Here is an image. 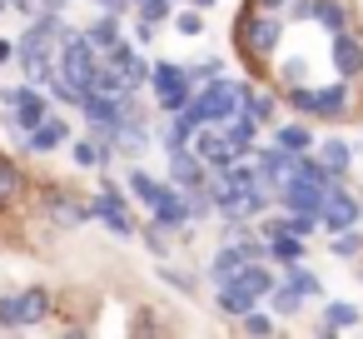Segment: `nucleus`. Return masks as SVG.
Masks as SVG:
<instances>
[{
    "label": "nucleus",
    "instance_id": "obj_27",
    "mask_svg": "<svg viewBox=\"0 0 363 339\" xmlns=\"http://www.w3.org/2000/svg\"><path fill=\"white\" fill-rule=\"evenodd\" d=\"M75 165L100 170V165H105V140H80V145H75Z\"/></svg>",
    "mask_w": 363,
    "mask_h": 339
},
{
    "label": "nucleus",
    "instance_id": "obj_32",
    "mask_svg": "<svg viewBox=\"0 0 363 339\" xmlns=\"http://www.w3.org/2000/svg\"><path fill=\"white\" fill-rule=\"evenodd\" d=\"M160 279H164V284H174V289H179V294H194V289H199V284H194V279H189V274H179V269H169V264H164V269H160Z\"/></svg>",
    "mask_w": 363,
    "mask_h": 339
},
{
    "label": "nucleus",
    "instance_id": "obj_7",
    "mask_svg": "<svg viewBox=\"0 0 363 339\" xmlns=\"http://www.w3.org/2000/svg\"><path fill=\"white\" fill-rule=\"evenodd\" d=\"M328 230H353V220H358V200H348L338 185H328L323 190V200H318V210H313Z\"/></svg>",
    "mask_w": 363,
    "mask_h": 339
},
{
    "label": "nucleus",
    "instance_id": "obj_37",
    "mask_svg": "<svg viewBox=\"0 0 363 339\" xmlns=\"http://www.w3.org/2000/svg\"><path fill=\"white\" fill-rule=\"evenodd\" d=\"M16 185H21V175H16L11 165H0V200H11V195H16Z\"/></svg>",
    "mask_w": 363,
    "mask_h": 339
},
{
    "label": "nucleus",
    "instance_id": "obj_47",
    "mask_svg": "<svg viewBox=\"0 0 363 339\" xmlns=\"http://www.w3.org/2000/svg\"><path fill=\"white\" fill-rule=\"evenodd\" d=\"M169 6H174V0H169Z\"/></svg>",
    "mask_w": 363,
    "mask_h": 339
},
{
    "label": "nucleus",
    "instance_id": "obj_42",
    "mask_svg": "<svg viewBox=\"0 0 363 339\" xmlns=\"http://www.w3.org/2000/svg\"><path fill=\"white\" fill-rule=\"evenodd\" d=\"M284 0H249V11H279Z\"/></svg>",
    "mask_w": 363,
    "mask_h": 339
},
{
    "label": "nucleus",
    "instance_id": "obj_4",
    "mask_svg": "<svg viewBox=\"0 0 363 339\" xmlns=\"http://www.w3.org/2000/svg\"><path fill=\"white\" fill-rule=\"evenodd\" d=\"M184 145H189V155H194L204 170H209V165H214V170H224L229 160H239V155H234V145H229L224 135H214V130H199V125L189 130V140H184Z\"/></svg>",
    "mask_w": 363,
    "mask_h": 339
},
{
    "label": "nucleus",
    "instance_id": "obj_16",
    "mask_svg": "<svg viewBox=\"0 0 363 339\" xmlns=\"http://www.w3.org/2000/svg\"><path fill=\"white\" fill-rule=\"evenodd\" d=\"M229 284H234V289H244L249 299H259V294H269V289H274V274H269V269H259L254 259H244V264L234 269V279H229Z\"/></svg>",
    "mask_w": 363,
    "mask_h": 339
},
{
    "label": "nucleus",
    "instance_id": "obj_31",
    "mask_svg": "<svg viewBox=\"0 0 363 339\" xmlns=\"http://www.w3.org/2000/svg\"><path fill=\"white\" fill-rule=\"evenodd\" d=\"M269 299H274V314H294V309H298V299H303V294H298V289H289V284H284V289H269Z\"/></svg>",
    "mask_w": 363,
    "mask_h": 339
},
{
    "label": "nucleus",
    "instance_id": "obj_30",
    "mask_svg": "<svg viewBox=\"0 0 363 339\" xmlns=\"http://www.w3.org/2000/svg\"><path fill=\"white\" fill-rule=\"evenodd\" d=\"M289 289H298V294H318V279L308 274V269H298V259L289 264Z\"/></svg>",
    "mask_w": 363,
    "mask_h": 339
},
{
    "label": "nucleus",
    "instance_id": "obj_41",
    "mask_svg": "<svg viewBox=\"0 0 363 339\" xmlns=\"http://www.w3.org/2000/svg\"><path fill=\"white\" fill-rule=\"evenodd\" d=\"M145 244H150L155 254H164V249H169V240L160 235V225H150V230H145Z\"/></svg>",
    "mask_w": 363,
    "mask_h": 339
},
{
    "label": "nucleus",
    "instance_id": "obj_40",
    "mask_svg": "<svg viewBox=\"0 0 363 339\" xmlns=\"http://www.w3.org/2000/svg\"><path fill=\"white\" fill-rule=\"evenodd\" d=\"M279 80H284V85H298V80H303V60H289V65L279 70Z\"/></svg>",
    "mask_w": 363,
    "mask_h": 339
},
{
    "label": "nucleus",
    "instance_id": "obj_9",
    "mask_svg": "<svg viewBox=\"0 0 363 339\" xmlns=\"http://www.w3.org/2000/svg\"><path fill=\"white\" fill-rule=\"evenodd\" d=\"M318 200H323V185H313V180H303V175H289V180L279 185V205H284V210L313 215V210H318Z\"/></svg>",
    "mask_w": 363,
    "mask_h": 339
},
{
    "label": "nucleus",
    "instance_id": "obj_33",
    "mask_svg": "<svg viewBox=\"0 0 363 339\" xmlns=\"http://www.w3.org/2000/svg\"><path fill=\"white\" fill-rule=\"evenodd\" d=\"M214 75H219V60H199L194 70H184V80H189V85H199V80H214Z\"/></svg>",
    "mask_w": 363,
    "mask_h": 339
},
{
    "label": "nucleus",
    "instance_id": "obj_46",
    "mask_svg": "<svg viewBox=\"0 0 363 339\" xmlns=\"http://www.w3.org/2000/svg\"><path fill=\"white\" fill-rule=\"evenodd\" d=\"M6 6H16V11H30V0H6Z\"/></svg>",
    "mask_w": 363,
    "mask_h": 339
},
{
    "label": "nucleus",
    "instance_id": "obj_2",
    "mask_svg": "<svg viewBox=\"0 0 363 339\" xmlns=\"http://www.w3.org/2000/svg\"><path fill=\"white\" fill-rule=\"evenodd\" d=\"M90 75H95V45L85 41V36H75V31H65V50H60V80L80 95V90H90Z\"/></svg>",
    "mask_w": 363,
    "mask_h": 339
},
{
    "label": "nucleus",
    "instance_id": "obj_10",
    "mask_svg": "<svg viewBox=\"0 0 363 339\" xmlns=\"http://www.w3.org/2000/svg\"><path fill=\"white\" fill-rule=\"evenodd\" d=\"M259 254H264V244H254V240H234L229 249H219V254H214V269H209V274H214V289L229 284L234 269H239L244 259H259Z\"/></svg>",
    "mask_w": 363,
    "mask_h": 339
},
{
    "label": "nucleus",
    "instance_id": "obj_29",
    "mask_svg": "<svg viewBox=\"0 0 363 339\" xmlns=\"http://www.w3.org/2000/svg\"><path fill=\"white\" fill-rule=\"evenodd\" d=\"M279 150H308V130L303 125H284L279 130Z\"/></svg>",
    "mask_w": 363,
    "mask_h": 339
},
{
    "label": "nucleus",
    "instance_id": "obj_36",
    "mask_svg": "<svg viewBox=\"0 0 363 339\" xmlns=\"http://www.w3.org/2000/svg\"><path fill=\"white\" fill-rule=\"evenodd\" d=\"M363 249V235H338L333 240V254H358Z\"/></svg>",
    "mask_w": 363,
    "mask_h": 339
},
{
    "label": "nucleus",
    "instance_id": "obj_22",
    "mask_svg": "<svg viewBox=\"0 0 363 339\" xmlns=\"http://www.w3.org/2000/svg\"><path fill=\"white\" fill-rule=\"evenodd\" d=\"M318 165H323L333 180H343V175H348V165H353V155H348V145H343V140H328V145L318 150Z\"/></svg>",
    "mask_w": 363,
    "mask_h": 339
},
{
    "label": "nucleus",
    "instance_id": "obj_3",
    "mask_svg": "<svg viewBox=\"0 0 363 339\" xmlns=\"http://www.w3.org/2000/svg\"><path fill=\"white\" fill-rule=\"evenodd\" d=\"M85 220H105L120 240H130V235H135V220L125 215V195H120L115 185H105V190H100V200H90V205H85Z\"/></svg>",
    "mask_w": 363,
    "mask_h": 339
},
{
    "label": "nucleus",
    "instance_id": "obj_15",
    "mask_svg": "<svg viewBox=\"0 0 363 339\" xmlns=\"http://www.w3.org/2000/svg\"><path fill=\"white\" fill-rule=\"evenodd\" d=\"M169 175H174V185H184V190H199L209 175H204V165L189 155V150H169Z\"/></svg>",
    "mask_w": 363,
    "mask_h": 339
},
{
    "label": "nucleus",
    "instance_id": "obj_19",
    "mask_svg": "<svg viewBox=\"0 0 363 339\" xmlns=\"http://www.w3.org/2000/svg\"><path fill=\"white\" fill-rule=\"evenodd\" d=\"M313 115H318V120H338V115H348V85L313 90Z\"/></svg>",
    "mask_w": 363,
    "mask_h": 339
},
{
    "label": "nucleus",
    "instance_id": "obj_11",
    "mask_svg": "<svg viewBox=\"0 0 363 339\" xmlns=\"http://www.w3.org/2000/svg\"><path fill=\"white\" fill-rule=\"evenodd\" d=\"M328 50H333V65H338V75H343V80L363 75V45L353 41V31H333Z\"/></svg>",
    "mask_w": 363,
    "mask_h": 339
},
{
    "label": "nucleus",
    "instance_id": "obj_34",
    "mask_svg": "<svg viewBox=\"0 0 363 339\" xmlns=\"http://www.w3.org/2000/svg\"><path fill=\"white\" fill-rule=\"evenodd\" d=\"M239 319H244L249 334H274V319H269V314H254V309H249V314H239Z\"/></svg>",
    "mask_w": 363,
    "mask_h": 339
},
{
    "label": "nucleus",
    "instance_id": "obj_28",
    "mask_svg": "<svg viewBox=\"0 0 363 339\" xmlns=\"http://www.w3.org/2000/svg\"><path fill=\"white\" fill-rule=\"evenodd\" d=\"M130 190H135V195H140L145 205H155V195H160L164 185H155V180H150L145 170H130Z\"/></svg>",
    "mask_w": 363,
    "mask_h": 339
},
{
    "label": "nucleus",
    "instance_id": "obj_12",
    "mask_svg": "<svg viewBox=\"0 0 363 339\" xmlns=\"http://www.w3.org/2000/svg\"><path fill=\"white\" fill-rule=\"evenodd\" d=\"M110 65H115V70H120V80H125V85H130V90H135V85H145V80H150V65H145V60H140V55H135V50H130V45H120V41H115V45H110Z\"/></svg>",
    "mask_w": 363,
    "mask_h": 339
},
{
    "label": "nucleus",
    "instance_id": "obj_13",
    "mask_svg": "<svg viewBox=\"0 0 363 339\" xmlns=\"http://www.w3.org/2000/svg\"><path fill=\"white\" fill-rule=\"evenodd\" d=\"M65 140H70V125H65L60 115H45V120L30 130V150H35V155H50V150H60Z\"/></svg>",
    "mask_w": 363,
    "mask_h": 339
},
{
    "label": "nucleus",
    "instance_id": "obj_38",
    "mask_svg": "<svg viewBox=\"0 0 363 339\" xmlns=\"http://www.w3.org/2000/svg\"><path fill=\"white\" fill-rule=\"evenodd\" d=\"M130 329H135V334H155V329H160V319H155V314H150V309H140V314H135V324H130Z\"/></svg>",
    "mask_w": 363,
    "mask_h": 339
},
{
    "label": "nucleus",
    "instance_id": "obj_26",
    "mask_svg": "<svg viewBox=\"0 0 363 339\" xmlns=\"http://www.w3.org/2000/svg\"><path fill=\"white\" fill-rule=\"evenodd\" d=\"M219 309L239 319V314H249V309H254V299H249L244 289H234V284H219Z\"/></svg>",
    "mask_w": 363,
    "mask_h": 339
},
{
    "label": "nucleus",
    "instance_id": "obj_20",
    "mask_svg": "<svg viewBox=\"0 0 363 339\" xmlns=\"http://www.w3.org/2000/svg\"><path fill=\"white\" fill-rule=\"evenodd\" d=\"M16 314H21V324H40V319L50 314V289H26V294H16Z\"/></svg>",
    "mask_w": 363,
    "mask_h": 339
},
{
    "label": "nucleus",
    "instance_id": "obj_6",
    "mask_svg": "<svg viewBox=\"0 0 363 339\" xmlns=\"http://www.w3.org/2000/svg\"><path fill=\"white\" fill-rule=\"evenodd\" d=\"M0 100L16 110V125H21V130H35V125L50 115V105H45L30 85H6V95H0Z\"/></svg>",
    "mask_w": 363,
    "mask_h": 339
},
{
    "label": "nucleus",
    "instance_id": "obj_17",
    "mask_svg": "<svg viewBox=\"0 0 363 339\" xmlns=\"http://www.w3.org/2000/svg\"><path fill=\"white\" fill-rule=\"evenodd\" d=\"M16 55L26 60V80H30V85H45V80L55 75V65H50V50H45V45H16Z\"/></svg>",
    "mask_w": 363,
    "mask_h": 339
},
{
    "label": "nucleus",
    "instance_id": "obj_21",
    "mask_svg": "<svg viewBox=\"0 0 363 339\" xmlns=\"http://www.w3.org/2000/svg\"><path fill=\"white\" fill-rule=\"evenodd\" d=\"M229 145H234V155H249L254 150V120L244 115V110H234L229 115V135H224Z\"/></svg>",
    "mask_w": 363,
    "mask_h": 339
},
{
    "label": "nucleus",
    "instance_id": "obj_24",
    "mask_svg": "<svg viewBox=\"0 0 363 339\" xmlns=\"http://www.w3.org/2000/svg\"><path fill=\"white\" fill-rule=\"evenodd\" d=\"M85 41H90L95 50H110V45L120 41V21H115V16H100V21L90 26V36H85Z\"/></svg>",
    "mask_w": 363,
    "mask_h": 339
},
{
    "label": "nucleus",
    "instance_id": "obj_18",
    "mask_svg": "<svg viewBox=\"0 0 363 339\" xmlns=\"http://www.w3.org/2000/svg\"><path fill=\"white\" fill-rule=\"evenodd\" d=\"M45 210H50V220H55V225H65V230H75V225H85V205H75V200H65L60 190H45Z\"/></svg>",
    "mask_w": 363,
    "mask_h": 339
},
{
    "label": "nucleus",
    "instance_id": "obj_44",
    "mask_svg": "<svg viewBox=\"0 0 363 339\" xmlns=\"http://www.w3.org/2000/svg\"><path fill=\"white\" fill-rule=\"evenodd\" d=\"M11 55H16V45H11V41H0V65H6Z\"/></svg>",
    "mask_w": 363,
    "mask_h": 339
},
{
    "label": "nucleus",
    "instance_id": "obj_25",
    "mask_svg": "<svg viewBox=\"0 0 363 339\" xmlns=\"http://www.w3.org/2000/svg\"><path fill=\"white\" fill-rule=\"evenodd\" d=\"M353 324H358V309H353V304L333 299V304L323 309V334H328V329H353Z\"/></svg>",
    "mask_w": 363,
    "mask_h": 339
},
{
    "label": "nucleus",
    "instance_id": "obj_1",
    "mask_svg": "<svg viewBox=\"0 0 363 339\" xmlns=\"http://www.w3.org/2000/svg\"><path fill=\"white\" fill-rule=\"evenodd\" d=\"M279 16L274 11H244L239 16V50L254 60V55H269L274 45H279Z\"/></svg>",
    "mask_w": 363,
    "mask_h": 339
},
{
    "label": "nucleus",
    "instance_id": "obj_8",
    "mask_svg": "<svg viewBox=\"0 0 363 339\" xmlns=\"http://www.w3.org/2000/svg\"><path fill=\"white\" fill-rule=\"evenodd\" d=\"M294 16H313L323 31H353V11L343 0H298Z\"/></svg>",
    "mask_w": 363,
    "mask_h": 339
},
{
    "label": "nucleus",
    "instance_id": "obj_5",
    "mask_svg": "<svg viewBox=\"0 0 363 339\" xmlns=\"http://www.w3.org/2000/svg\"><path fill=\"white\" fill-rule=\"evenodd\" d=\"M150 85L160 90V100H164V110H169V115H179V110H184V100H189V80H184V70H179V65H169V60H164V65H155V70H150Z\"/></svg>",
    "mask_w": 363,
    "mask_h": 339
},
{
    "label": "nucleus",
    "instance_id": "obj_14",
    "mask_svg": "<svg viewBox=\"0 0 363 339\" xmlns=\"http://www.w3.org/2000/svg\"><path fill=\"white\" fill-rule=\"evenodd\" d=\"M184 220H189V205L179 200V190H160L155 195V225L160 230H184Z\"/></svg>",
    "mask_w": 363,
    "mask_h": 339
},
{
    "label": "nucleus",
    "instance_id": "obj_35",
    "mask_svg": "<svg viewBox=\"0 0 363 339\" xmlns=\"http://www.w3.org/2000/svg\"><path fill=\"white\" fill-rule=\"evenodd\" d=\"M0 329H21V314H16V294L0 299Z\"/></svg>",
    "mask_w": 363,
    "mask_h": 339
},
{
    "label": "nucleus",
    "instance_id": "obj_23",
    "mask_svg": "<svg viewBox=\"0 0 363 339\" xmlns=\"http://www.w3.org/2000/svg\"><path fill=\"white\" fill-rule=\"evenodd\" d=\"M264 240H269L274 259H284V264H294V259L303 254V240H298V235H284V230H274V235H264Z\"/></svg>",
    "mask_w": 363,
    "mask_h": 339
},
{
    "label": "nucleus",
    "instance_id": "obj_45",
    "mask_svg": "<svg viewBox=\"0 0 363 339\" xmlns=\"http://www.w3.org/2000/svg\"><path fill=\"white\" fill-rule=\"evenodd\" d=\"M189 6H194V11H209V6H214V0H189Z\"/></svg>",
    "mask_w": 363,
    "mask_h": 339
},
{
    "label": "nucleus",
    "instance_id": "obj_39",
    "mask_svg": "<svg viewBox=\"0 0 363 339\" xmlns=\"http://www.w3.org/2000/svg\"><path fill=\"white\" fill-rule=\"evenodd\" d=\"M174 26H179V36H199V11H184Z\"/></svg>",
    "mask_w": 363,
    "mask_h": 339
},
{
    "label": "nucleus",
    "instance_id": "obj_43",
    "mask_svg": "<svg viewBox=\"0 0 363 339\" xmlns=\"http://www.w3.org/2000/svg\"><path fill=\"white\" fill-rule=\"evenodd\" d=\"M100 6H105V11H110V16H120V11H125V6H130V0H100Z\"/></svg>",
    "mask_w": 363,
    "mask_h": 339
}]
</instances>
